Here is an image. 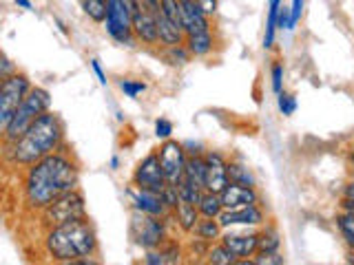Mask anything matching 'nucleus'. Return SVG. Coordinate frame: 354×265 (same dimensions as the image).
I'll use <instances>...</instances> for the list:
<instances>
[{"label": "nucleus", "mask_w": 354, "mask_h": 265, "mask_svg": "<svg viewBox=\"0 0 354 265\" xmlns=\"http://www.w3.org/2000/svg\"><path fill=\"white\" fill-rule=\"evenodd\" d=\"M341 210L354 215V199H341Z\"/></svg>", "instance_id": "obj_42"}, {"label": "nucleus", "mask_w": 354, "mask_h": 265, "mask_svg": "<svg viewBox=\"0 0 354 265\" xmlns=\"http://www.w3.org/2000/svg\"><path fill=\"white\" fill-rule=\"evenodd\" d=\"M228 179L235 184H241V186H257L254 175L246 168V166L237 164V161H228Z\"/></svg>", "instance_id": "obj_27"}, {"label": "nucleus", "mask_w": 354, "mask_h": 265, "mask_svg": "<svg viewBox=\"0 0 354 265\" xmlns=\"http://www.w3.org/2000/svg\"><path fill=\"white\" fill-rule=\"evenodd\" d=\"M221 204H224V210H232V208H243V206H252L259 204V195L254 186H241L235 181H228V186L221 190Z\"/></svg>", "instance_id": "obj_14"}, {"label": "nucleus", "mask_w": 354, "mask_h": 265, "mask_svg": "<svg viewBox=\"0 0 354 265\" xmlns=\"http://www.w3.org/2000/svg\"><path fill=\"white\" fill-rule=\"evenodd\" d=\"M133 33L136 38L142 40L144 44H158L160 42V33H158V20L151 14L149 9H144L140 5V9L133 14Z\"/></svg>", "instance_id": "obj_16"}, {"label": "nucleus", "mask_w": 354, "mask_h": 265, "mask_svg": "<svg viewBox=\"0 0 354 265\" xmlns=\"http://www.w3.org/2000/svg\"><path fill=\"white\" fill-rule=\"evenodd\" d=\"M106 33L120 44L133 47V14L124 0H109V11L104 20Z\"/></svg>", "instance_id": "obj_8"}, {"label": "nucleus", "mask_w": 354, "mask_h": 265, "mask_svg": "<svg viewBox=\"0 0 354 265\" xmlns=\"http://www.w3.org/2000/svg\"><path fill=\"white\" fill-rule=\"evenodd\" d=\"M44 248L53 261L60 263H86L97 252V237L88 219H75L69 224L49 228Z\"/></svg>", "instance_id": "obj_3"}, {"label": "nucleus", "mask_w": 354, "mask_h": 265, "mask_svg": "<svg viewBox=\"0 0 354 265\" xmlns=\"http://www.w3.org/2000/svg\"><path fill=\"white\" fill-rule=\"evenodd\" d=\"M221 226L219 224V219L217 217H202L197 221V226H195V237L199 241H206V243H213L217 239H221Z\"/></svg>", "instance_id": "obj_22"}, {"label": "nucleus", "mask_w": 354, "mask_h": 265, "mask_svg": "<svg viewBox=\"0 0 354 265\" xmlns=\"http://www.w3.org/2000/svg\"><path fill=\"white\" fill-rule=\"evenodd\" d=\"M204 157H206V190L221 195V190H224L230 181L228 179V161L224 155L217 150H208Z\"/></svg>", "instance_id": "obj_11"}, {"label": "nucleus", "mask_w": 354, "mask_h": 265, "mask_svg": "<svg viewBox=\"0 0 354 265\" xmlns=\"http://www.w3.org/2000/svg\"><path fill=\"white\" fill-rule=\"evenodd\" d=\"M16 5L22 9H31V0H16Z\"/></svg>", "instance_id": "obj_43"}, {"label": "nucleus", "mask_w": 354, "mask_h": 265, "mask_svg": "<svg viewBox=\"0 0 354 265\" xmlns=\"http://www.w3.org/2000/svg\"><path fill=\"white\" fill-rule=\"evenodd\" d=\"M77 181H80L77 164L69 155L55 150L29 166L25 177V199L29 208L44 210L53 199L77 188Z\"/></svg>", "instance_id": "obj_1"}, {"label": "nucleus", "mask_w": 354, "mask_h": 265, "mask_svg": "<svg viewBox=\"0 0 354 265\" xmlns=\"http://www.w3.org/2000/svg\"><path fill=\"white\" fill-rule=\"evenodd\" d=\"M129 197L133 202V208L140 210V213H147V215H153V217H166L171 213V210L166 208V204H164L162 193L144 190V188H138L136 184H133L129 188Z\"/></svg>", "instance_id": "obj_12"}, {"label": "nucleus", "mask_w": 354, "mask_h": 265, "mask_svg": "<svg viewBox=\"0 0 354 265\" xmlns=\"http://www.w3.org/2000/svg\"><path fill=\"white\" fill-rule=\"evenodd\" d=\"M199 215L202 217H219L224 213V204H221V195L217 193H204L202 202H199Z\"/></svg>", "instance_id": "obj_26"}, {"label": "nucleus", "mask_w": 354, "mask_h": 265, "mask_svg": "<svg viewBox=\"0 0 354 265\" xmlns=\"http://www.w3.org/2000/svg\"><path fill=\"white\" fill-rule=\"evenodd\" d=\"M131 235H133V239H136L138 246H142L144 250L160 248L166 239L164 217H153V215L136 210L131 217Z\"/></svg>", "instance_id": "obj_7"}, {"label": "nucleus", "mask_w": 354, "mask_h": 265, "mask_svg": "<svg viewBox=\"0 0 354 265\" xmlns=\"http://www.w3.org/2000/svg\"><path fill=\"white\" fill-rule=\"evenodd\" d=\"M182 261V250L177 248V243H162L160 248L149 250L147 257H144V263L149 265H166V263H180Z\"/></svg>", "instance_id": "obj_19"}, {"label": "nucleus", "mask_w": 354, "mask_h": 265, "mask_svg": "<svg viewBox=\"0 0 354 265\" xmlns=\"http://www.w3.org/2000/svg\"><path fill=\"white\" fill-rule=\"evenodd\" d=\"M304 5H306V0H292V5H290V31L299 25V20H301Z\"/></svg>", "instance_id": "obj_35"}, {"label": "nucleus", "mask_w": 354, "mask_h": 265, "mask_svg": "<svg viewBox=\"0 0 354 265\" xmlns=\"http://www.w3.org/2000/svg\"><path fill=\"white\" fill-rule=\"evenodd\" d=\"M91 69H93V73L97 75V82L102 84V86H106V75H104V71H102V64H100V60H91Z\"/></svg>", "instance_id": "obj_38"}, {"label": "nucleus", "mask_w": 354, "mask_h": 265, "mask_svg": "<svg viewBox=\"0 0 354 265\" xmlns=\"http://www.w3.org/2000/svg\"><path fill=\"white\" fill-rule=\"evenodd\" d=\"M195 3H197L199 7H202L208 16H213L215 11H217V0H195Z\"/></svg>", "instance_id": "obj_39"}, {"label": "nucleus", "mask_w": 354, "mask_h": 265, "mask_svg": "<svg viewBox=\"0 0 354 265\" xmlns=\"http://www.w3.org/2000/svg\"><path fill=\"white\" fill-rule=\"evenodd\" d=\"M31 80L25 73H14L3 80L0 84V128H5L14 113L18 110V106L25 102V97L31 91Z\"/></svg>", "instance_id": "obj_6"}, {"label": "nucleus", "mask_w": 354, "mask_h": 265, "mask_svg": "<svg viewBox=\"0 0 354 265\" xmlns=\"http://www.w3.org/2000/svg\"><path fill=\"white\" fill-rule=\"evenodd\" d=\"M84 217H86L84 197L77 188L60 195L58 199H53V202L42 210V221L47 228H55L75 219H84Z\"/></svg>", "instance_id": "obj_5"}, {"label": "nucleus", "mask_w": 354, "mask_h": 265, "mask_svg": "<svg viewBox=\"0 0 354 265\" xmlns=\"http://www.w3.org/2000/svg\"><path fill=\"white\" fill-rule=\"evenodd\" d=\"M82 9L93 22H104L109 11V0H82Z\"/></svg>", "instance_id": "obj_28"}, {"label": "nucleus", "mask_w": 354, "mask_h": 265, "mask_svg": "<svg viewBox=\"0 0 354 265\" xmlns=\"http://www.w3.org/2000/svg\"><path fill=\"white\" fill-rule=\"evenodd\" d=\"M191 58V51L186 49V44H173V47H166V60L171 64H186Z\"/></svg>", "instance_id": "obj_30"}, {"label": "nucleus", "mask_w": 354, "mask_h": 265, "mask_svg": "<svg viewBox=\"0 0 354 265\" xmlns=\"http://www.w3.org/2000/svg\"><path fill=\"white\" fill-rule=\"evenodd\" d=\"M120 88H122V91H124L129 97H138L140 93L147 91V84H144V82H133V80H122V82H120Z\"/></svg>", "instance_id": "obj_33"}, {"label": "nucleus", "mask_w": 354, "mask_h": 265, "mask_svg": "<svg viewBox=\"0 0 354 265\" xmlns=\"http://www.w3.org/2000/svg\"><path fill=\"white\" fill-rule=\"evenodd\" d=\"M277 104H279V110H281L286 117H290L295 110H297V97L292 93L281 91L279 93V99H277Z\"/></svg>", "instance_id": "obj_32"}, {"label": "nucleus", "mask_w": 354, "mask_h": 265, "mask_svg": "<svg viewBox=\"0 0 354 265\" xmlns=\"http://www.w3.org/2000/svg\"><path fill=\"white\" fill-rule=\"evenodd\" d=\"M118 166H120V159H118V157H113V159H111V168H113V170H115V168H118Z\"/></svg>", "instance_id": "obj_44"}, {"label": "nucleus", "mask_w": 354, "mask_h": 265, "mask_svg": "<svg viewBox=\"0 0 354 265\" xmlns=\"http://www.w3.org/2000/svg\"><path fill=\"white\" fill-rule=\"evenodd\" d=\"M281 246V239H279V232L272 230V228H266L259 232V250L257 252H279Z\"/></svg>", "instance_id": "obj_29"}, {"label": "nucleus", "mask_w": 354, "mask_h": 265, "mask_svg": "<svg viewBox=\"0 0 354 265\" xmlns=\"http://www.w3.org/2000/svg\"><path fill=\"white\" fill-rule=\"evenodd\" d=\"M348 263H354V250H348Z\"/></svg>", "instance_id": "obj_45"}, {"label": "nucleus", "mask_w": 354, "mask_h": 265, "mask_svg": "<svg viewBox=\"0 0 354 265\" xmlns=\"http://www.w3.org/2000/svg\"><path fill=\"white\" fill-rule=\"evenodd\" d=\"M16 71H14V66H11V62H9V58H7V55H3V73H0V75H3V80H5V77H9V75H14Z\"/></svg>", "instance_id": "obj_41"}, {"label": "nucleus", "mask_w": 354, "mask_h": 265, "mask_svg": "<svg viewBox=\"0 0 354 265\" xmlns=\"http://www.w3.org/2000/svg\"><path fill=\"white\" fill-rule=\"evenodd\" d=\"M250 263L252 265H281V263H286V259L279 252H257L250 259Z\"/></svg>", "instance_id": "obj_31"}, {"label": "nucleus", "mask_w": 354, "mask_h": 265, "mask_svg": "<svg viewBox=\"0 0 354 265\" xmlns=\"http://www.w3.org/2000/svg\"><path fill=\"white\" fill-rule=\"evenodd\" d=\"M277 29H286V31H290V7H283L279 9V18H277Z\"/></svg>", "instance_id": "obj_37"}, {"label": "nucleus", "mask_w": 354, "mask_h": 265, "mask_svg": "<svg viewBox=\"0 0 354 265\" xmlns=\"http://www.w3.org/2000/svg\"><path fill=\"white\" fill-rule=\"evenodd\" d=\"M341 199H354V179L346 181V186L341 188Z\"/></svg>", "instance_id": "obj_40"}, {"label": "nucleus", "mask_w": 354, "mask_h": 265, "mask_svg": "<svg viewBox=\"0 0 354 265\" xmlns=\"http://www.w3.org/2000/svg\"><path fill=\"white\" fill-rule=\"evenodd\" d=\"M155 135H158L160 139H171L173 124L169 119H158V121H155Z\"/></svg>", "instance_id": "obj_36"}, {"label": "nucleus", "mask_w": 354, "mask_h": 265, "mask_svg": "<svg viewBox=\"0 0 354 265\" xmlns=\"http://www.w3.org/2000/svg\"><path fill=\"white\" fill-rule=\"evenodd\" d=\"M281 0H270L268 5V20H266V33H263V47L270 49L274 44V33H277V18H279Z\"/></svg>", "instance_id": "obj_25"}, {"label": "nucleus", "mask_w": 354, "mask_h": 265, "mask_svg": "<svg viewBox=\"0 0 354 265\" xmlns=\"http://www.w3.org/2000/svg\"><path fill=\"white\" fill-rule=\"evenodd\" d=\"M206 257H208V263H213V265H235V263H239L237 254L232 250H228L221 241L217 243V246L208 248Z\"/></svg>", "instance_id": "obj_24"}, {"label": "nucleus", "mask_w": 354, "mask_h": 265, "mask_svg": "<svg viewBox=\"0 0 354 265\" xmlns=\"http://www.w3.org/2000/svg\"><path fill=\"white\" fill-rule=\"evenodd\" d=\"M49 106H51V95H49L47 88L33 86L29 91V95L25 97V102L18 106V110L14 113V117H11V121L3 128L5 144L18 141L29 130V126L33 124V121H36L44 113V110H49Z\"/></svg>", "instance_id": "obj_4"}, {"label": "nucleus", "mask_w": 354, "mask_h": 265, "mask_svg": "<svg viewBox=\"0 0 354 265\" xmlns=\"http://www.w3.org/2000/svg\"><path fill=\"white\" fill-rule=\"evenodd\" d=\"M133 184H136L138 188H144V190H151V193L164 190L169 181H166V177H164L158 153L147 155V157L138 164L136 173H133Z\"/></svg>", "instance_id": "obj_10"}, {"label": "nucleus", "mask_w": 354, "mask_h": 265, "mask_svg": "<svg viewBox=\"0 0 354 265\" xmlns=\"http://www.w3.org/2000/svg\"><path fill=\"white\" fill-rule=\"evenodd\" d=\"M219 224L224 228H232V226H261L266 221L263 210L259 208V204L252 206H243V208H232V210H224L219 217Z\"/></svg>", "instance_id": "obj_13"}, {"label": "nucleus", "mask_w": 354, "mask_h": 265, "mask_svg": "<svg viewBox=\"0 0 354 265\" xmlns=\"http://www.w3.org/2000/svg\"><path fill=\"white\" fill-rule=\"evenodd\" d=\"M175 213V219H177V226H180L184 232H193L197 221L202 219V215H199V208L195 204H188V202H182L177 204V208L173 210Z\"/></svg>", "instance_id": "obj_20"}, {"label": "nucleus", "mask_w": 354, "mask_h": 265, "mask_svg": "<svg viewBox=\"0 0 354 265\" xmlns=\"http://www.w3.org/2000/svg\"><path fill=\"white\" fill-rule=\"evenodd\" d=\"M228 250H232L239 257V261L243 257H254L259 250V235H226L219 239Z\"/></svg>", "instance_id": "obj_17"}, {"label": "nucleus", "mask_w": 354, "mask_h": 265, "mask_svg": "<svg viewBox=\"0 0 354 265\" xmlns=\"http://www.w3.org/2000/svg\"><path fill=\"white\" fill-rule=\"evenodd\" d=\"M158 157L162 164V170L166 181L177 186L184 179V173H186V150H184V144L175 141V139H164V144L158 148Z\"/></svg>", "instance_id": "obj_9"}, {"label": "nucleus", "mask_w": 354, "mask_h": 265, "mask_svg": "<svg viewBox=\"0 0 354 265\" xmlns=\"http://www.w3.org/2000/svg\"><path fill=\"white\" fill-rule=\"evenodd\" d=\"M64 141V124L62 119L44 110V113L33 121L29 130L14 144H5V157L16 166H33L42 157L62 148Z\"/></svg>", "instance_id": "obj_2"}, {"label": "nucleus", "mask_w": 354, "mask_h": 265, "mask_svg": "<svg viewBox=\"0 0 354 265\" xmlns=\"http://www.w3.org/2000/svg\"><path fill=\"white\" fill-rule=\"evenodd\" d=\"M272 91L277 95L283 91V64H279V62L272 64Z\"/></svg>", "instance_id": "obj_34"}, {"label": "nucleus", "mask_w": 354, "mask_h": 265, "mask_svg": "<svg viewBox=\"0 0 354 265\" xmlns=\"http://www.w3.org/2000/svg\"><path fill=\"white\" fill-rule=\"evenodd\" d=\"M204 155H191V157H188L184 177H186L188 181L202 186L204 190H206V157H204Z\"/></svg>", "instance_id": "obj_23"}, {"label": "nucleus", "mask_w": 354, "mask_h": 265, "mask_svg": "<svg viewBox=\"0 0 354 265\" xmlns=\"http://www.w3.org/2000/svg\"><path fill=\"white\" fill-rule=\"evenodd\" d=\"M182 22H184V31L186 36H193V33H204L210 31V22L208 14L199 7L195 0H182Z\"/></svg>", "instance_id": "obj_15"}, {"label": "nucleus", "mask_w": 354, "mask_h": 265, "mask_svg": "<svg viewBox=\"0 0 354 265\" xmlns=\"http://www.w3.org/2000/svg\"><path fill=\"white\" fill-rule=\"evenodd\" d=\"M186 49L191 51V55H195V58H204V55H208L210 51H213V33L210 31H204V33H193V36H186L184 40Z\"/></svg>", "instance_id": "obj_21"}, {"label": "nucleus", "mask_w": 354, "mask_h": 265, "mask_svg": "<svg viewBox=\"0 0 354 265\" xmlns=\"http://www.w3.org/2000/svg\"><path fill=\"white\" fill-rule=\"evenodd\" d=\"M155 20H158V33H160V42L162 44H166V47H173V44H184L186 31L182 27H177L173 20L166 18L162 9L155 14Z\"/></svg>", "instance_id": "obj_18"}]
</instances>
